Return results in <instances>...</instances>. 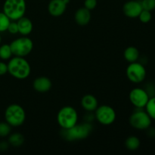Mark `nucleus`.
<instances>
[{"label": "nucleus", "instance_id": "f257e3e1", "mask_svg": "<svg viewBox=\"0 0 155 155\" xmlns=\"http://www.w3.org/2000/svg\"><path fill=\"white\" fill-rule=\"evenodd\" d=\"M31 68L29 62L23 57L12 58L8 63V73L18 80H24L30 76Z\"/></svg>", "mask_w": 155, "mask_h": 155}, {"label": "nucleus", "instance_id": "f03ea898", "mask_svg": "<svg viewBox=\"0 0 155 155\" xmlns=\"http://www.w3.org/2000/svg\"><path fill=\"white\" fill-rule=\"evenodd\" d=\"M92 131V126L89 123L76 124L68 130L62 129L61 133L62 137L67 141H76L85 139L89 136Z\"/></svg>", "mask_w": 155, "mask_h": 155}, {"label": "nucleus", "instance_id": "7ed1b4c3", "mask_svg": "<svg viewBox=\"0 0 155 155\" xmlns=\"http://www.w3.org/2000/svg\"><path fill=\"white\" fill-rule=\"evenodd\" d=\"M5 119L11 127H21L26 120L25 110L19 104H10L5 109Z\"/></svg>", "mask_w": 155, "mask_h": 155}, {"label": "nucleus", "instance_id": "20e7f679", "mask_svg": "<svg viewBox=\"0 0 155 155\" xmlns=\"http://www.w3.org/2000/svg\"><path fill=\"white\" fill-rule=\"evenodd\" d=\"M3 12L12 21H18L26 12L25 0H5L3 5Z\"/></svg>", "mask_w": 155, "mask_h": 155}, {"label": "nucleus", "instance_id": "39448f33", "mask_svg": "<svg viewBox=\"0 0 155 155\" xmlns=\"http://www.w3.org/2000/svg\"><path fill=\"white\" fill-rule=\"evenodd\" d=\"M77 120L78 114L77 110L71 106L63 107L58 113V124L64 130H68L75 126L77 124Z\"/></svg>", "mask_w": 155, "mask_h": 155}, {"label": "nucleus", "instance_id": "423d86ee", "mask_svg": "<svg viewBox=\"0 0 155 155\" xmlns=\"http://www.w3.org/2000/svg\"><path fill=\"white\" fill-rule=\"evenodd\" d=\"M12 54L18 57H25L28 55L33 48V43L31 39L23 36L22 37L15 39L10 44Z\"/></svg>", "mask_w": 155, "mask_h": 155}, {"label": "nucleus", "instance_id": "0eeeda50", "mask_svg": "<svg viewBox=\"0 0 155 155\" xmlns=\"http://www.w3.org/2000/svg\"><path fill=\"white\" fill-rule=\"evenodd\" d=\"M127 78L134 83H140L145 80L146 77V70L142 63L133 62L127 67L126 71Z\"/></svg>", "mask_w": 155, "mask_h": 155}, {"label": "nucleus", "instance_id": "6e6552de", "mask_svg": "<svg viewBox=\"0 0 155 155\" xmlns=\"http://www.w3.org/2000/svg\"><path fill=\"white\" fill-rule=\"evenodd\" d=\"M130 124L136 130H146L151 124V118L146 111L138 110L130 117Z\"/></svg>", "mask_w": 155, "mask_h": 155}, {"label": "nucleus", "instance_id": "1a4fd4ad", "mask_svg": "<svg viewBox=\"0 0 155 155\" xmlns=\"http://www.w3.org/2000/svg\"><path fill=\"white\" fill-rule=\"evenodd\" d=\"M95 118L98 123L104 126H108L113 124L116 120V112L110 106H98L95 110Z\"/></svg>", "mask_w": 155, "mask_h": 155}, {"label": "nucleus", "instance_id": "9d476101", "mask_svg": "<svg viewBox=\"0 0 155 155\" xmlns=\"http://www.w3.org/2000/svg\"><path fill=\"white\" fill-rule=\"evenodd\" d=\"M129 98H130V102L136 108L142 109L146 106L150 98L146 91L144 89L135 88V89H132L131 92H130Z\"/></svg>", "mask_w": 155, "mask_h": 155}, {"label": "nucleus", "instance_id": "9b49d317", "mask_svg": "<svg viewBox=\"0 0 155 155\" xmlns=\"http://www.w3.org/2000/svg\"><path fill=\"white\" fill-rule=\"evenodd\" d=\"M142 11L141 2L136 0L128 1L123 6V12L127 17L130 18H136Z\"/></svg>", "mask_w": 155, "mask_h": 155}, {"label": "nucleus", "instance_id": "f8f14e48", "mask_svg": "<svg viewBox=\"0 0 155 155\" xmlns=\"http://www.w3.org/2000/svg\"><path fill=\"white\" fill-rule=\"evenodd\" d=\"M67 5L64 0H51L48 5V12L55 18L61 16L66 11Z\"/></svg>", "mask_w": 155, "mask_h": 155}, {"label": "nucleus", "instance_id": "ddd939ff", "mask_svg": "<svg viewBox=\"0 0 155 155\" xmlns=\"http://www.w3.org/2000/svg\"><path fill=\"white\" fill-rule=\"evenodd\" d=\"M52 83L46 77H39L33 81V89L39 92H46L51 89Z\"/></svg>", "mask_w": 155, "mask_h": 155}, {"label": "nucleus", "instance_id": "4468645a", "mask_svg": "<svg viewBox=\"0 0 155 155\" xmlns=\"http://www.w3.org/2000/svg\"><path fill=\"white\" fill-rule=\"evenodd\" d=\"M75 21L80 26L87 25L91 20V12L85 7L80 8L76 12L74 15Z\"/></svg>", "mask_w": 155, "mask_h": 155}, {"label": "nucleus", "instance_id": "2eb2a0df", "mask_svg": "<svg viewBox=\"0 0 155 155\" xmlns=\"http://www.w3.org/2000/svg\"><path fill=\"white\" fill-rule=\"evenodd\" d=\"M81 106L83 109L88 112L95 111L98 106V100L94 95H84L81 99Z\"/></svg>", "mask_w": 155, "mask_h": 155}, {"label": "nucleus", "instance_id": "dca6fc26", "mask_svg": "<svg viewBox=\"0 0 155 155\" xmlns=\"http://www.w3.org/2000/svg\"><path fill=\"white\" fill-rule=\"evenodd\" d=\"M18 27V33L22 36H27L33 30V23L29 18L23 16L17 21Z\"/></svg>", "mask_w": 155, "mask_h": 155}, {"label": "nucleus", "instance_id": "f3484780", "mask_svg": "<svg viewBox=\"0 0 155 155\" xmlns=\"http://www.w3.org/2000/svg\"><path fill=\"white\" fill-rule=\"evenodd\" d=\"M124 58L130 63L136 62L139 58V51L138 48L134 46H129L124 52Z\"/></svg>", "mask_w": 155, "mask_h": 155}, {"label": "nucleus", "instance_id": "a211bd4d", "mask_svg": "<svg viewBox=\"0 0 155 155\" xmlns=\"http://www.w3.org/2000/svg\"><path fill=\"white\" fill-rule=\"evenodd\" d=\"M140 140L135 136H129L125 141V146L129 151H136L140 147Z\"/></svg>", "mask_w": 155, "mask_h": 155}, {"label": "nucleus", "instance_id": "6ab92c4d", "mask_svg": "<svg viewBox=\"0 0 155 155\" xmlns=\"http://www.w3.org/2000/svg\"><path fill=\"white\" fill-rule=\"evenodd\" d=\"M24 138L23 135L21 133H13L8 136V142L9 145H12L14 147H20L24 144Z\"/></svg>", "mask_w": 155, "mask_h": 155}, {"label": "nucleus", "instance_id": "aec40b11", "mask_svg": "<svg viewBox=\"0 0 155 155\" xmlns=\"http://www.w3.org/2000/svg\"><path fill=\"white\" fill-rule=\"evenodd\" d=\"M13 55L11 49L10 45L8 44H3L0 45V58L2 60H9Z\"/></svg>", "mask_w": 155, "mask_h": 155}, {"label": "nucleus", "instance_id": "412c9836", "mask_svg": "<svg viewBox=\"0 0 155 155\" xmlns=\"http://www.w3.org/2000/svg\"><path fill=\"white\" fill-rule=\"evenodd\" d=\"M145 108H146V112L151 118V120L153 119L155 120V96L149 98L145 106Z\"/></svg>", "mask_w": 155, "mask_h": 155}, {"label": "nucleus", "instance_id": "4be33fe9", "mask_svg": "<svg viewBox=\"0 0 155 155\" xmlns=\"http://www.w3.org/2000/svg\"><path fill=\"white\" fill-rule=\"evenodd\" d=\"M11 22V20L4 13V12H0V33H2L7 30L8 27Z\"/></svg>", "mask_w": 155, "mask_h": 155}, {"label": "nucleus", "instance_id": "5701e85b", "mask_svg": "<svg viewBox=\"0 0 155 155\" xmlns=\"http://www.w3.org/2000/svg\"><path fill=\"white\" fill-rule=\"evenodd\" d=\"M12 127L7 122H0V137L5 138L11 134Z\"/></svg>", "mask_w": 155, "mask_h": 155}, {"label": "nucleus", "instance_id": "b1692460", "mask_svg": "<svg viewBox=\"0 0 155 155\" xmlns=\"http://www.w3.org/2000/svg\"><path fill=\"white\" fill-rule=\"evenodd\" d=\"M138 18H139L141 22L143 23V24H147V23H148L151 21L152 16H151V12L147 10H143V9H142V11L141 12V13L139 14Z\"/></svg>", "mask_w": 155, "mask_h": 155}, {"label": "nucleus", "instance_id": "393cba45", "mask_svg": "<svg viewBox=\"0 0 155 155\" xmlns=\"http://www.w3.org/2000/svg\"><path fill=\"white\" fill-rule=\"evenodd\" d=\"M140 2L143 10L151 12L155 9V0H142Z\"/></svg>", "mask_w": 155, "mask_h": 155}, {"label": "nucleus", "instance_id": "a878e982", "mask_svg": "<svg viewBox=\"0 0 155 155\" xmlns=\"http://www.w3.org/2000/svg\"><path fill=\"white\" fill-rule=\"evenodd\" d=\"M144 89L146 91V92L148 93L149 98L155 96V86L153 84V83H148V84L145 86V89Z\"/></svg>", "mask_w": 155, "mask_h": 155}, {"label": "nucleus", "instance_id": "bb28decb", "mask_svg": "<svg viewBox=\"0 0 155 155\" xmlns=\"http://www.w3.org/2000/svg\"><path fill=\"white\" fill-rule=\"evenodd\" d=\"M97 6V0H85L84 7L88 10L91 11L95 8Z\"/></svg>", "mask_w": 155, "mask_h": 155}, {"label": "nucleus", "instance_id": "cd10ccee", "mask_svg": "<svg viewBox=\"0 0 155 155\" xmlns=\"http://www.w3.org/2000/svg\"><path fill=\"white\" fill-rule=\"evenodd\" d=\"M7 30L11 34H17L18 33V27L17 22H10Z\"/></svg>", "mask_w": 155, "mask_h": 155}, {"label": "nucleus", "instance_id": "c85d7f7f", "mask_svg": "<svg viewBox=\"0 0 155 155\" xmlns=\"http://www.w3.org/2000/svg\"><path fill=\"white\" fill-rule=\"evenodd\" d=\"M8 73V64L0 61V76H3Z\"/></svg>", "mask_w": 155, "mask_h": 155}, {"label": "nucleus", "instance_id": "c756f323", "mask_svg": "<svg viewBox=\"0 0 155 155\" xmlns=\"http://www.w3.org/2000/svg\"><path fill=\"white\" fill-rule=\"evenodd\" d=\"M147 135L149 138H154L155 137V129L149 127L147 129Z\"/></svg>", "mask_w": 155, "mask_h": 155}, {"label": "nucleus", "instance_id": "7c9ffc66", "mask_svg": "<svg viewBox=\"0 0 155 155\" xmlns=\"http://www.w3.org/2000/svg\"><path fill=\"white\" fill-rule=\"evenodd\" d=\"M8 145L9 143L7 142H0V151H5L8 148Z\"/></svg>", "mask_w": 155, "mask_h": 155}, {"label": "nucleus", "instance_id": "2f4dec72", "mask_svg": "<svg viewBox=\"0 0 155 155\" xmlns=\"http://www.w3.org/2000/svg\"><path fill=\"white\" fill-rule=\"evenodd\" d=\"M1 42H2V36L0 35V45H1Z\"/></svg>", "mask_w": 155, "mask_h": 155}]
</instances>
